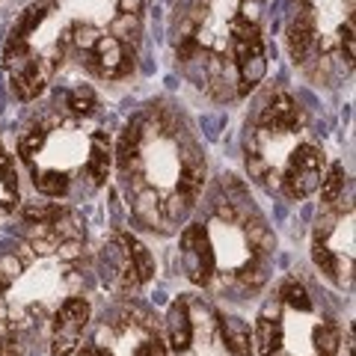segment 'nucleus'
<instances>
[{"mask_svg":"<svg viewBox=\"0 0 356 356\" xmlns=\"http://www.w3.org/2000/svg\"><path fill=\"white\" fill-rule=\"evenodd\" d=\"M232 51H235V69H238V92H250L267 74V54L259 33V21L238 18L232 24Z\"/></svg>","mask_w":356,"mask_h":356,"instance_id":"1","label":"nucleus"},{"mask_svg":"<svg viewBox=\"0 0 356 356\" xmlns=\"http://www.w3.org/2000/svg\"><path fill=\"white\" fill-rule=\"evenodd\" d=\"M324 181V152L312 143H303V146L291 149L288 161L282 166V172L276 175V184L288 199H306L312 196Z\"/></svg>","mask_w":356,"mask_h":356,"instance_id":"2","label":"nucleus"},{"mask_svg":"<svg viewBox=\"0 0 356 356\" xmlns=\"http://www.w3.org/2000/svg\"><path fill=\"white\" fill-rule=\"evenodd\" d=\"M72 39L77 44V51L86 57L89 69H95L102 77H122L131 72L134 60L128 57L125 42H119L116 36H107V33H98L89 27H77Z\"/></svg>","mask_w":356,"mask_h":356,"instance_id":"3","label":"nucleus"},{"mask_svg":"<svg viewBox=\"0 0 356 356\" xmlns=\"http://www.w3.org/2000/svg\"><path fill=\"white\" fill-rule=\"evenodd\" d=\"M89 324V303L86 297H69L54 315L51 332V356H72L83 339V330Z\"/></svg>","mask_w":356,"mask_h":356,"instance_id":"4","label":"nucleus"},{"mask_svg":"<svg viewBox=\"0 0 356 356\" xmlns=\"http://www.w3.org/2000/svg\"><path fill=\"white\" fill-rule=\"evenodd\" d=\"M181 264L187 280L196 285H208L211 276H214V241H211V232L205 226H187L181 235Z\"/></svg>","mask_w":356,"mask_h":356,"instance_id":"5","label":"nucleus"},{"mask_svg":"<svg viewBox=\"0 0 356 356\" xmlns=\"http://www.w3.org/2000/svg\"><path fill=\"white\" fill-rule=\"evenodd\" d=\"M102 276L113 291H134L140 288V270L131 255V235H119L113 243H107L102 252Z\"/></svg>","mask_w":356,"mask_h":356,"instance_id":"6","label":"nucleus"},{"mask_svg":"<svg viewBox=\"0 0 356 356\" xmlns=\"http://www.w3.org/2000/svg\"><path fill=\"white\" fill-rule=\"evenodd\" d=\"M252 344L261 356H276L282 353V344H285V321H282V303L280 300H270L259 321H255V330H252Z\"/></svg>","mask_w":356,"mask_h":356,"instance_id":"7","label":"nucleus"},{"mask_svg":"<svg viewBox=\"0 0 356 356\" xmlns=\"http://www.w3.org/2000/svg\"><path fill=\"white\" fill-rule=\"evenodd\" d=\"M297 128H300V110L294 104V98L285 92H276L261 113V131L273 134V137H285V134H294Z\"/></svg>","mask_w":356,"mask_h":356,"instance_id":"8","label":"nucleus"},{"mask_svg":"<svg viewBox=\"0 0 356 356\" xmlns=\"http://www.w3.org/2000/svg\"><path fill=\"white\" fill-rule=\"evenodd\" d=\"M166 336H170L172 353H187L193 344V318L187 297H178L166 312Z\"/></svg>","mask_w":356,"mask_h":356,"instance_id":"9","label":"nucleus"},{"mask_svg":"<svg viewBox=\"0 0 356 356\" xmlns=\"http://www.w3.org/2000/svg\"><path fill=\"white\" fill-rule=\"evenodd\" d=\"M315 39H318L315 15H312L309 9H300L291 18V24H288V51H291L294 63H306L309 51L315 48Z\"/></svg>","mask_w":356,"mask_h":356,"instance_id":"10","label":"nucleus"},{"mask_svg":"<svg viewBox=\"0 0 356 356\" xmlns=\"http://www.w3.org/2000/svg\"><path fill=\"white\" fill-rule=\"evenodd\" d=\"M110 163H113L110 140L104 137V134H92V140H89V161H86V172H89V178H92V184L107 181Z\"/></svg>","mask_w":356,"mask_h":356,"instance_id":"11","label":"nucleus"},{"mask_svg":"<svg viewBox=\"0 0 356 356\" xmlns=\"http://www.w3.org/2000/svg\"><path fill=\"white\" fill-rule=\"evenodd\" d=\"M220 336L232 356H250L252 353V332L241 318H220Z\"/></svg>","mask_w":356,"mask_h":356,"instance_id":"12","label":"nucleus"},{"mask_svg":"<svg viewBox=\"0 0 356 356\" xmlns=\"http://www.w3.org/2000/svg\"><path fill=\"white\" fill-rule=\"evenodd\" d=\"M341 348V330L336 324H318L312 332V350L315 356H339Z\"/></svg>","mask_w":356,"mask_h":356,"instance_id":"13","label":"nucleus"},{"mask_svg":"<svg viewBox=\"0 0 356 356\" xmlns=\"http://www.w3.org/2000/svg\"><path fill=\"white\" fill-rule=\"evenodd\" d=\"M344 184H348V172H344V166L341 163H332L330 172L324 175V181H321V196H324L327 205H339L341 202Z\"/></svg>","mask_w":356,"mask_h":356,"instance_id":"14","label":"nucleus"},{"mask_svg":"<svg viewBox=\"0 0 356 356\" xmlns=\"http://www.w3.org/2000/svg\"><path fill=\"white\" fill-rule=\"evenodd\" d=\"M280 303L288 306V309H294V312H303V315H309V312H312L309 291L303 288V282H297V280H285V282H282Z\"/></svg>","mask_w":356,"mask_h":356,"instance_id":"15","label":"nucleus"},{"mask_svg":"<svg viewBox=\"0 0 356 356\" xmlns=\"http://www.w3.org/2000/svg\"><path fill=\"white\" fill-rule=\"evenodd\" d=\"M33 184H36V191L44 196H65V191H69V175L60 170H42L33 178Z\"/></svg>","mask_w":356,"mask_h":356,"instance_id":"16","label":"nucleus"},{"mask_svg":"<svg viewBox=\"0 0 356 356\" xmlns=\"http://www.w3.org/2000/svg\"><path fill=\"white\" fill-rule=\"evenodd\" d=\"M44 21V6H30L24 15L18 18V24H15V30H13V42H30V36L36 33V27Z\"/></svg>","mask_w":356,"mask_h":356,"instance_id":"17","label":"nucleus"},{"mask_svg":"<svg viewBox=\"0 0 356 356\" xmlns=\"http://www.w3.org/2000/svg\"><path fill=\"white\" fill-rule=\"evenodd\" d=\"M44 137H48V131H44L42 125H33L24 137H21V143H18V152H21V158H24L27 163H33V158L42 152V146H44Z\"/></svg>","mask_w":356,"mask_h":356,"instance_id":"18","label":"nucleus"},{"mask_svg":"<svg viewBox=\"0 0 356 356\" xmlns=\"http://www.w3.org/2000/svg\"><path fill=\"white\" fill-rule=\"evenodd\" d=\"M65 104H69V110H72V113H77V116L92 113L95 92L89 86H74V89H69V95H65Z\"/></svg>","mask_w":356,"mask_h":356,"instance_id":"19","label":"nucleus"},{"mask_svg":"<svg viewBox=\"0 0 356 356\" xmlns=\"http://www.w3.org/2000/svg\"><path fill=\"white\" fill-rule=\"evenodd\" d=\"M131 255H134V264H137V270H140V280L143 285H146L152 276H154V259L149 255V250L143 247V243L131 235Z\"/></svg>","mask_w":356,"mask_h":356,"instance_id":"20","label":"nucleus"},{"mask_svg":"<svg viewBox=\"0 0 356 356\" xmlns=\"http://www.w3.org/2000/svg\"><path fill=\"white\" fill-rule=\"evenodd\" d=\"M21 273L18 255H0V291H6L15 282V276Z\"/></svg>","mask_w":356,"mask_h":356,"instance_id":"21","label":"nucleus"},{"mask_svg":"<svg viewBox=\"0 0 356 356\" xmlns=\"http://www.w3.org/2000/svg\"><path fill=\"white\" fill-rule=\"evenodd\" d=\"M134 356H170V350H166V344H163V339L158 336V332H149V336L137 344Z\"/></svg>","mask_w":356,"mask_h":356,"instance_id":"22","label":"nucleus"},{"mask_svg":"<svg viewBox=\"0 0 356 356\" xmlns=\"http://www.w3.org/2000/svg\"><path fill=\"white\" fill-rule=\"evenodd\" d=\"M0 356H21V341L13 330H6L0 336Z\"/></svg>","mask_w":356,"mask_h":356,"instance_id":"23","label":"nucleus"},{"mask_svg":"<svg viewBox=\"0 0 356 356\" xmlns=\"http://www.w3.org/2000/svg\"><path fill=\"white\" fill-rule=\"evenodd\" d=\"M353 44H356V39H353V18H348V24L341 27V51H344V60L348 63H353Z\"/></svg>","mask_w":356,"mask_h":356,"instance_id":"24","label":"nucleus"},{"mask_svg":"<svg viewBox=\"0 0 356 356\" xmlns=\"http://www.w3.org/2000/svg\"><path fill=\"white\" fill-rule=\"evenodd\" d=\"M143 9V0H119V15L122 18H137Z\"/></svg>","mask_w":356,"mask_h":356,"instance_id":"25","label":"nucleus"},{"mask_svg":"<svg viewBox=\"0 0 356 356\" xmlns=\"http://www.w3.org/2000/svg\"><path fill=\"white\" fill-rule=\"evenodd\" d=\"M77 356H113V350L102 348V344H86L83 350H77Z\"/></svg>","mask_w":356,"mask_h":356,"instance_id":"26","label":"nucleus"}]
</instances>
